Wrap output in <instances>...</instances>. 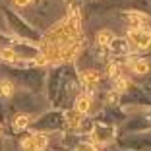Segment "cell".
I'll return each instance as SVG.
<instances>
[{
    "instance_id": "1",
    "label": "cell",
    "mask_w": 151,
    "mask_h": 151,
    "mask_svg": "<svg viewBox=\"0 0 151 151\" xmlns=\"http://www.w3.org/2000/svg\"><path fill=\"white\" fill-rule=\"evenodd\" d=\"M126 39L130 41L134 49L145 50L151 47V29H130Z\"/></svg>"
},
{
    "instance_id": "2",
    "label": "cell",
    "mask_w": 151,
    "mask_h": 151,
    "mask_svg": "<svg viewBox=\"0 0 151 151\" xmlns=\"http://www.w3.org/2000/svg\"><path fill=\"white\" fill-rule=\"evenodd\" d=\"M49 145V139L45 138L43 134H31L29 138L22 139L23 151H45Z\"/></svg>"
},
{
    "instance_id": "3",
    "label": "cell",
    "mask_w": 151,
    "mask_h": 151,
    "mask_svg": "<svg viewBox=\"0 0 151 151\" xmlns=\"http://www.w3.org/2000/svg\"><path fill=\"white\" fill-rule=\"evenodd\" d=\"M81 45H83V41L78 39V41H72V43H68V45H64V47H60V52H58V62L74 60V58L80 54Z\"/></svg>"
},
{
    "instance_id": "4",
    "label": "cell",
    "mask_w": 151,
    "mask_h": 151,
    "mask_svg": "<svg viewBox=\"0 0 151 151\" xmlns=\"http://www.w3.org/2000/svg\"><path fill=\"white\" fill-rule=\"evenodd\" d=\"M126 22H128L130 29H149L151 18L142 12H128L126 14Z\"/></svg>"
},
{
    "instance_id": "5",
    "label": "cell",
    "mask_w": 151,
    "mask_h": 151,
    "mask_svg": "<svg viewBox=\"0 0 151 151\" xmlns=\"http://www.w3.org/2000/svg\"><path fill=\"white\" fill-rule=\"evenodd\" d=\"M130 49H132V45L126 37H114V41L109 45V50H111L112 56H126L130 52Z\"/></svg>"
},
{
    "instance_id": "6",
    "label": "cell",
    "mask_w": 151,
    "mask_h": 151,
    "mask_svg": "<svg viewBox=\"0 0 151 151\" xmlns=\"http://www.w3.org/2000/svg\"><path fill=\"white\" fill-rule=\"evenodd\" d=\"M112 138H114V130L107 126H97L93 132V142L97 143H111Z\"/></svg>"
},
{
    "instance_id": "7",
    "label": "cell",
    "mask_w": 151,
    "mask_h": 151,
    "mask_svg": "<svg viewBox=\"0 0 151 151\" xmlns=\"http://www.w3.org/2000/svg\"><path fill=\"white\" fill-rule=\"evenodd\" d=\"M81 81L85 87H95L101 81V72L99 70H83L81 72Z\"/></svg>"
},
{
    "instance_id": "8",
    "label": "cell",
    "mask_w": 151,
    "mask_h": 151,
    "mask_svg": "<svg viewBox=\"0 0 151 151\" xmlns=\"http://www.w3.org/2000/svg\"><path fill=\"white\" fill-rule=\"evenodd\" d=\"M114 33L111 31V29H101V31L97 33V37H95V41H97L99 47H103V49H109V45L114 41Z\"/></svg>"
},
{
    "instance_id": "9",
    "label": "cell",
    "mask_w": 151,
    "mask_h": 151,
    "mask_svg": "<svg viewBox=\"0 0 151 151\" xmlns=\"http://www.w3.org/2000/svg\"><path fill=\"white\" fill-rule=\"evenodd\" d=\"M29 122H31V116L29 114H16L12 120V128L16 132H22V130L29 128Z\"/></svg>"
},
{
    "instance_id": "10",
    "label": "cell",
    "mask_w": 151,
    "mask_h": 151,
    "mask_svg": "<svg viewBox=\"0 0 151 151\" xmlns=\"http://www.w3.org/2000/svg\"><path fill=\"white\" fill-rule=\"evenodd\" d=\"M76 111L80 112V114H87L91 111V99L87 95H80V97L76 99Z\"/></svg>"
},
{
    "instance_id": "11",
    "label": "cell",
    "mask_w": 151,
    "mask_h": 151,
    "mask_svg": "<svg viewBox=\"0 0 151 151\" xmlns=\"http://www.w3.org/2000/svg\"><path fill=\"white\" fill-rule=\"evenodd\" d=\"M81 116L83 114H80V112L76 111H68L66 112V122H68V126H70V128H78V126L81 124Z\"/></svg>"
},
{
    "instance_id": "12",
    "label": "cell",
    "mask_w": 151,
    "mask_h": 151,
    "mask_svg": "<svg viewBox=\"0 0 151 151\" xmlns=\"http://www.w3.org/2000/svg\"><path fill=\"white\" fill-rule=\"evenodd\" d=\"M130 66H132V70L136 72V74H147V72H149V62H147V60H143V58H139V60H134L132 64H130Z\"/></svg>"
},
{
    "instance_id": "13",
    "label": "cell",
    "mask_w": 151,
    "mask_h": 151,
    "mask_svg": "<svg viewBox=\"0 0 151 151\" xmlns=\"http://www.w3.org/2000/svg\"><path fill=\"white\" fill-rule=\"evenodd\" d=\"M0 58H4V60H8V62H16V60L19 58V54L14 49H10V47H4V49H0Z\"/></svg>"
},
{
    "instance_id": "14",
    "label": "cell",
    "mask_w": 151,
    "mask_h": 151,
    "mask_svg": "<svg viewBox=\"0 0 151 151\" xmlns=\"http://www.w3.org/2000/svg\"><path fill=\"white\" fill-rule=\"evenodd\" d=\"M14 93V83L10 80H0V95L2 97H10Z\"/></svg>"
},
{
    "instance_id": "15",
    "label": "cell",
    "mask_w": 151,
    "mask_h": 151,
    "mask_svg": "<svg viewBox=\"0 0 151 151\" xmlns=\"http://www.w3.org/2000/svg\"><path fill=\"white\" fill-rule=\"evenodd\" d=\"M130 87V80L128 78H122V76H118V78H116L114 80V91H126V89Z\"/></svg>"
},
{
    "instance_id": "16",
    "label": "cell",
    "mask_w": 151,
    "mask_h": 151,
    "mask_svg": "<svg viewBox=\"0 0 151 151\" xmlns=\"http://www.w3.org/2000/svg\"><path fill=\"white\" fill-rule=\"evenodd\" d=\"M109 76L114 78V80L120 76V66H118V64H111V66H109Z\"/></svg>"
},
{
    "instance_id": "17",
    "label": "cell",
    "mask_w": 151,
    "mask_h": 151,
    "mask_svg": "<svg viewBox=\"0 0 151 151\" xmlns=\"http://www.w3.org/2000/svg\"><path fill=\"white\" fill-rule=\"evenodd\" d=\"M78 151H99V149L93 145V143H80Z\"/></svg>"
},
{
    "instance_id": "18",
    "label": "cell",
    "mask_w": 151,
    "mask_h": 151,
    "mask_svg": "<svg viewBox=\"0 0 151 151\" xmlns=\"http://www.w3.org/2000/svg\"><path fill=\"white\" fill-rule=\"evenodd\" d=\"M14 4L18 6V8H25V6L31 4V0H14Z\"/></svg>"
},
{
    "instance_id": "19",
    "label": "cell",
    "mask_w": 151,
    "mask_h": 151,
    "mask_svg": "<svg viewBox=\"0 0 151 151\" xmlns=\"http://www.w3.org/2000/svg\"><path fill=\"white\" fill-rule=\"evenodd\" d=\"M109 101H112V103L118 101V91H112V93H109Z\"/></svg>"
},
{
    "instance_id": "20",
    "label": "cell",
    "mask_w": 151,
    "mask_h": 151,
    "mask_svg": "<svg viewBox=\"0 0 151 151\" xmlns=\"http://www.w3.org/2000/svg\"><path fill=\"white\" fill-rule=\"evenodd\" d=\"M0 136H2V126H0Z\"/></svg>"
}]
</instances>
